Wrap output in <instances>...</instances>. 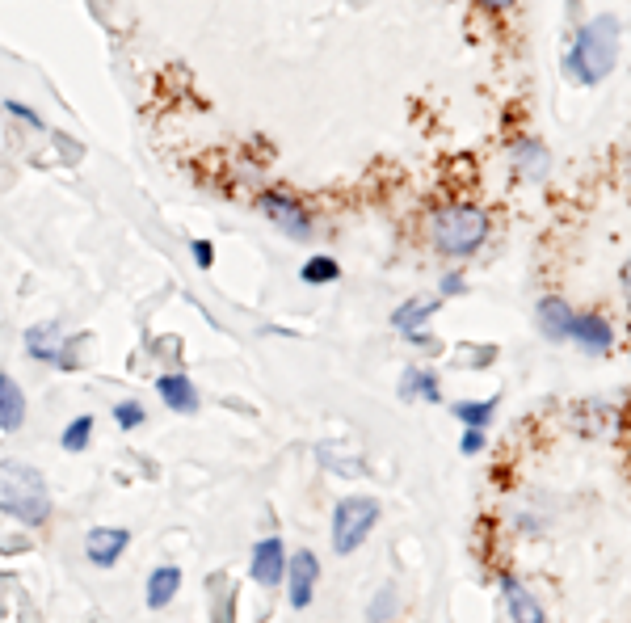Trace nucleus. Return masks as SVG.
<instances>
[{
  "instance_id": "nucleus-1",
  "label": "nucleus",
  "mask_w": 631,
  "mask_h": 623,
  "mask_svg": "<svg viewBox=\"0 0 631 623\" xmlns=\"http://www.w3.org/2000/svg\"><path fill=\"white\" fill-rule=\"evenodd\" d=\"M619 38H623V26L615 13L589 17L564 55L568 80H577V85H598V80H606L619 64Z\"/></svg>"
},
{
  "instance_id": "nucleus-2",
  "label": "nucleus",
  "mask_w": 631,
  "mask_h": 623,
  "mask_svg": "<svg viewBox=\"0 0 631 623\" xmlns=\"http://www.w3.org/2000/svg\"><path fill=\"white\" fill-rule=\"evenodd\" d=\"M0 510L26 522V527H43L51 518V493L43 485V472L22 464V459H5L0 464Z\"/></svg>"
},
{
  "instance_id": "nucleus-3",
  "label": "nucleus",
  "mask_w": 631,
  "mask_h": 623,
  "mask_svg": "<svg viewBox=\"0 0 631 623\" xmlns=\"http://www.w3.org/2000/svg\"><path fill=\"white\" fill-rule=\"evenodd\" d=\"M488 211H480L476 203H455V207H442L430 219V240L434 249L446 257H472L484 240H488Z\"/></svg>"
},
{
  "instance_id": "nucleus-4",
  "label": "nucleus",
  "mask_w": 631,
  "mask_h": 623,
  "mask_svg": "<svg viewBox=\"0 0 631 623\" xmlns=\"http://www.w3.org/2000/svg\"><path fill=\"white\" fill-rule=\"evenodd\" d=\"M379 522V501L371 497H341L333 510V552L350 556L362 548V539L375 531Z\"/></svg>"
},
{
  "instance_id": "nucleus-5",
  "label": "nucleus",
  "mask_w": 631,
  "mask_h": 623,
  "mask_svg": "<svg viewBox=\"0 0 631 623\" xmlns=\"http://www.w3.org/2000/svg\"><path fill=\"white\" fill-rule=\"evenodd\" d=\"M257 207H261V215H266L282 236H291V240H312V215L303 211L299 198L270 190V194H261V203H257Z\"/></svg>"
},
{
  "instance_id": "nucleus-6",
  "label": "nucleus",
  "mask_w": 631,
  "mask_h": 623,
  "mask_svg": "<svg viewBox=\"0 0 631 623\" xmlns=\"http://www.w3.org/2000/svg\"><path fill=\"white\" fill-rule=\"evenodd\" d=\"M287 594H291V607L303 611V607H312V594H316V581H320V560L316 552L308 548H299L295 556H287Z\"/></svg>"
},
{
  "instance_id": "nucleus-7",
  "label": "nucleus",
  "mask_w": 631,
  "mask_h": 623,
  "mask_svg": "<svg viewBox=\"0 0 631 623\" xmlns=\"http://www.w3.org/2000/svg\"><path fill=\"white\" fill-rule=\"evenodd\" d=\"M253 581L257 586H278L282 577H287V544H282L278 535L261 539V544L253 548Z\"/></svg>"
},
{
  "instance_id": "nucleus-8",
  "label": "nucleus",
  "mask_w": 631,
  "mask_h": 623,
  "mask_svg": "<svg viewBox=\"0 0 631 623\" xmlns=\"http://www.w3.org/2000/svg\"><path fill=\"white\" fill-rule=\"evenodd\" d=\"M568 341H573V346H581L585 354H610V341H615V333H610L606 316H598V312H577V316H573V329H568Z\"/></svg>"
},
{
  "instance_id": "nucleus-9",
  "label": "nucleus",
  "mask_w": 631,
  "mask_h": 623,
  "mask_svg": "<svg viewBox=\"0 0 631 623\" xmlns=\"http://www.w3.org/2000/svg\"><path fill=\"white\" fill-rule=\"evenodd\" d=\"M510 165L522 182H547V173H552V152H547L539 139H518L510 148Z\"/></svg>"
},
{
  "instance_id": "nucleus-10",
  "label": "nucleus",
  "mask_w": 631,
  "mask_h": 623,
  "mask_svg": "<svg viewBox=\"0 0 631 623\" xmlns=\"http://www.w3.org/2000/svg\"><path fill=\"white\" fill-rule=\"evenodd\" d=\"M127 544H131V535L122 527H97L85 535V556H89V565L110 569V565H118V556L127 552Z\"/></svg>"
},
{
  "instance_id": "nucleus-11",
  "label": "nucleus",
  "mask_w": 631,
  "mask_h": 623,
  "mask_svg": "<svg viewBox=\"0 0 631 623\" xmlns=\"http://www.w3.org/2000/svg\"><path fill=\"white\" fill-rule=\"evenodd\" d=\"M501 594H505V611H510L514 623H547L543 602L526 590L518 577H501Z\"/></svg>"
},
{
  "instance_id": "nucleus-12",
  "label": "nucleus",
  "mask_w": 631,
  "mask_h": 623,
  "mask_svg": "<svg viewBox=\"0 0 631 623\" xmlns=\"http://www.w3.org/2000/svg\"><path fill=\"white\" fill-rule=\"evenodd\" d=\"M573 304H564L560 295H547L539 299V308H535V320H539V333L547 341H568V329H573Z\"/></svg>"
},
{
  "instance_id": "nucleus-13",
  "label": "nucleus",
  "mask_w": 631,
  "mask_h": 623,
  "mask_svg": "<svg viewBox=\"0 0 631 623\" xmlns=\"http://www.w3.org/2000/svg\"><path fill=\"white\" fill-rule=\"evenodd\" d=\"M438 308H442V295H413V299H404V304L392 312V325L404 337H417L425 329V320H430Z\"/></svg>"
},
{
  "instance_id": "nucleus-14",
  "label": "nucleus",
  "mask_w": 631,
  "mask_h": 623,
  "mask_svg": "<svg viewBox=\"0 0 631 623\" xmlns=\"http://www.w3.org/2000/svg\"><path fill=\"white\" fill-rule=\"evenodd\" d=\"M156 392L169 405V413H198V388H194L190 375H181V371L160 375L156 379Z\"/></svg>"
},
{
  "instance_id": "nucleus-15",
  "label": "nucleus",
  "mask_w": 631,
  "mask_h": 623,
  "mask_svg": "<svg viewBox=\"0 0 631 623\" xmlns=\"http://www.w3.org/2000/svg\"><path fill=\"white\" fill-rule=\"evenodd\" d=\"M22 421H26V392L9 371H0V430L13 434L22 430Z\"/></svg>"
},
{
  "instance_id": "nucleus-16",
  "label": "nucleus",
  "mask_w": 631,
  "mask_h": 623,
  "mask_svg": "<svg viewBox=\"0 0 631 623\" xmlns=\"http://www.w3.org/2000/svg\"><path fill=\"white\" fill-rule=\"evenodd\" d=\"M64 341H59V325L55 320H43V325L26 329V354L38 358V363H64Z\"/></svg>"
},
{
  "instance_id": "nucleus-17",
  "label": "nucleus",
  "mask_w": 631,
  "mask_h": 623,
  "mask_svg": "<svg viewBox=\"0 0 631 623\" xmlns=\"http://www.w3.org/2000/svg\"><path fill=\"white\" fill-rule=\"evenodd\" d=\"M400 396L404 400H430V405H438V400H442L438 375L425 371V367H409V371L400 375Z\"/></svg>"
},
{
  "instance_id": "nucleus-18",
  "label": "nucleus",
  "mask_w": 631,
  "mask_h": 623,
  "mask_svg": "<svg viewBox=\"0 0 631 623\" xmlns=\"http://www.w3.org/2000/svg\"><path fill=\"white\" fill-rule=\"evenodd\" d=\"M181 590V569L177 565H160L152 577H148V607L152 611H165L169 602L177 598Z\"/></svg>"
},
{
  "instance_id": "nucleus-19",
  "label": "nucleus",
  "mask_w": 631,
  "mask_h": 623,
  "mask_svg": "<svg viewBox=\"0 0 631 623\" xmlns=\"http://www.w3.org/2000/svg\"><path fill=\"white\" fill-rule=\"evenodd\" d=\"M451 413L463 421L467 430H484L488 421H493V413H497V400L488 396V400H459V405H451Z\"/></svg>"
},
{
  "instance_id": "nucleus-20",
  "label": "nucleus",
  "mask_w": 631,
  "mask_h": 623,
  "mask_svg": "<svg viewBox=\"0 0 631 623\" xmlns=\"http://www.w3.org/2000/svg\"><path fill=\"white\" fill-rule=\"evenodd\" d=\"M341 274V266H337V261L333 257H312V261H303V270H299V278H303V283H308V287H324V283H333V278Z\"/></svg>"
},
{
  "instance_id": "nucleus-21",
  "label": "nucleus",
  "mask_w": 631,
  "mask_h": 623,
  "mask_svg": "<svg viewBox=\"0 0 631 623\" xmlns=\"http://www.w3.org/2000/svg\"><path fill=\"white\" fill-rule=\"evenodd\" d=\"M89 434H93V417L80 413L72 426L64 430V447H68V451H85V447H89Z\"/></svg>"
},
{
  "instance_id": "nucleus-22",
  "label": "nucleus",
  "mask_w": 631,
  "mask_h": 623,
  "mask_svg": "<svg viewBox=\"0 0 631 623\" xmlns=\"http://www.w3.org/2000/svg\"><path fill=\"white\" fill-rule=\"evenodd\" d=\"M144 405L139 400H122V405H114V421H118V430H135V426H144Z\"/></svg>"
},
{
  "instance_id": "nucleus-23",
  "label": "nucleus",
  "mask_w": 631,
  "mask_h": 623,
  "mask_svg": "<svg viewBox=\"0 0 631 623\" xmlns=\"http://www.w3.org/2000/svg\"><path fill=\"white\" fill-rule=\"evenodd\" d=\"M190 257L198 261L202 270H207V266H215V249H211V240H190Z\"/></svg>"
},
{
  "instance_id": "nucleus-24",
  "label": "nucleus",
  "mask_w": 631,
  "mask_h": 623,
  "mask_svg": "<svg viewBox=\"0 0 631 623\" xmlns=\"http://www.w3.org/2000/svg\"><path fill=\"white\" fill-rule=\"evenodd\" d=\"M459 451H463V455H480V451H484V430H467L463 442H459Z\"/></svg>"
},
{
  "instance_id": "nucleus-25",
  "label": "nucleus",
  "mask_w": 631,
  "mask_h": 623,
  "mask_svg": "<svg viewBox=\"0 0 631 623\" xmlns=\"http://www.w3.org/2000/svg\"><path fill=\"white\" fill-rule=\"evenodd\" d=\"M5 110H9L13 118H22V123H30V127H43V118H38L30 106H22V102H5Z\"/></svg>"
},
{
  "instance_id": "nucleus-26",
  "label": "nucleus",
  "mask_w": 631,
  "mask_h": 623,
  "mask_svg": "<svg viewBox=\"0 0 631 623\" xmlns=\"http://www.w3.org/2000/svg\"><path fill=\"white\" fill-rule=\"evenodd\" d=\"M392 598H396V590H392V586L375 598V607H371V619H375V623H379V619H388V611H392Z\"/></svg>"
},
{
  "instance_id": "nucleus-27",
  "label": "nucleus",
  "mask_w": 631,
  "mask_h": 623,
  "mask_svg": "<svg viewBox=\"0 0 631 623\" xmlns=\"http://www.w3.org/2000/svg\"><path fill=\"white\" fill-rule=\"evenodd\" d=\"M463 291H467L463 274H446V278H442V291H438V295H463Z\"/></svg>"
},
{
  "instance_id": "nucleus-28",
  "label": "nucleus",
  "mask_w": 631,
  "mask_h": 623,
  "mask_svg": "<svg viewBox=\"0 0 631 623\" xmlns=\"http://www.w3.org/2000/svg\"><path fill=\"white\" fill-rule=\"evenodd\" d=\"M619 283H623V295H627V304H631V257L623 261V270H619Z\"/></svg>"
},
{
  "instance_id": "nucleus-29",
  "label": "nucleus",
  "mask_w": 631,
  "mask_h": 623,
  "mask_svg": "<svg viewBox=\"0 0 631 623\" xmlns=\"http://www.w3.org/2000/svg\"><path fill=\"white\" fill-rule=\"evenodd\" d=\"M476 5H480V9H488V13H501V9H510L514 0H476Z\"/></svg>"
},
{
  "instance_id": "nucleus-30",
  "label": "nucleus",
  "mask_w": 631,
  "mask_h": 623,
  "mask_svg": "<svg viewBox=\"0 0 631 623\" xmlns=\"http://www.w3.org/2000/svg\"><path fill=\"white\" fill-rule=\"evenodd\" d=\"M623 173H627V182H631V152H627V160H623Z\"/></svg>"
}]
</instances>
